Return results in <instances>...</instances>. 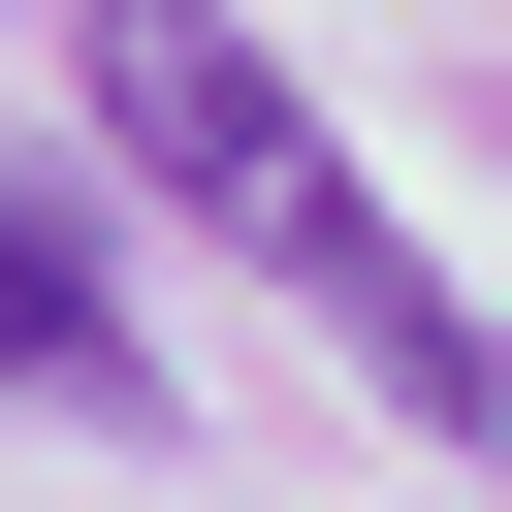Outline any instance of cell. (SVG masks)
<instances>
[{"label":"cell","mask_w":512,"mask_h":512,"mask_svg":"<svg viewBox=\"0 0 512 512\" xmlns=\"http://www.w3.org/2000/svg\"><path fill=\"white\" fill-rule=\"evenodd\" d=\"M480 480H512V416H480Z\"/></svg>","instance_id":"3"},{"label":"cell","mask_w":512,"mask_h":512,"mask_svg":"<svg viewBox=\"0 0 512 512\" xmlns=\"http://www.w3.org/2000/svg\"><path fill=\"white\" fill-rule=\"evenodd\" d=\"M0 384H32V416H160V352H128V288H96V224H64L32 160H0Z\"/></svg>","instance_id":"2"},{"label":"cell","mask_w":512,"mask_h":512,"mask_svg":"<svg viewBox=\"0 0 512 512\" xmlns=\"http://www.w3.org/2000/svg\"><path fill=\"white\" fill-rule=\"evenodd\" d=\"M96 160H128L160 224H224V256H256V288H288V320H320V352L384 384V416H448V448L512 416V352H480V320L416 288V224L352 192V128H320V96H288V64L224 32V0H96Z\"/></svg>","instance_id":"1"}]
</instances>
